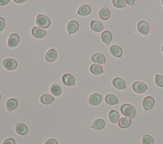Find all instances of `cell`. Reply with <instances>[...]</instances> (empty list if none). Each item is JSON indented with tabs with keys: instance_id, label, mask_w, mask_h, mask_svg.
Segmentation results:
<instances>
[{
	"instance_id": "1",
	"label": "cell",
	"mask_w": 163,
	"mask_h": 144,
	"mask_svg": "<svg viewBox=\"0 0 163 144\" xmlns=\"http://www.w3.org/2000/svg\"><path fill=\"white\" fill-rule=\"evenodd\" d=\"M120 111L125 117H129V118H133L134 117L136 111L134 107L130 104L124 103L120 107Z\"/></svg>"
},
{
	"instance_id": "2",
	"label": "cell",
	"mask_w": 163,
	"mask_h": 144,
	"mask_svg": "<svg viewBox=\"0 0 163 144\" xmlns=\"http://www.w3.org/2000/svg\"><path fill=\"white\" fill-rule=\"evenodd\" d=\"M36 24L43 29L48 28L51 25V20L45 15H39L36 18Z\"/></svg>"
},
{
	"instance_id": "3",
	"label": "cell",
	"mask_w": 163,
	"mask_h": 144,
	"mask_svg": "<svg viewBox=\"0 0 163 144\" xmlns=\"http://www.w3.org/2000/svg\"><path fill=\"white\" fill-rule=\"evenodd\" d=\"M3 66L8 70H14L17 67V62L16 60L8 58L6 59L3 62Z\"/></svg>"
},
{
	"instance_id": "4",
	"label": "cell",
	"mask_w": 163,
	"mask_h": 144,
	"mask_svg": "<svg viewBox=\"0 0 163 144\" xmlns=\"http://www.w3.org/2000/svg\"><path fill=\"white\" fill-rule=\"evenodd\" d=\"M133 89L138 94H142L147 90V85L141 81H136L133 84Z\"/></svg>"
},
{
	"instance_id": "5",
	"label": "cell",
	"mask_w": 163,
	"mask_h": 144,
	"mask_svg": "<svg viewBox=\"0 0 163 144\" xmlns=\"http://www.w3.org/2000/svg\"><path fill=\"white\" fill-rule=\"evenodd\" d=\"M138 30L142 34H147L149 31V25L144 20H141L138 24Z\"/></svg>"
},
{
	"instance_id": "6",
	"label": "cell",
	"mask_w": 163,
	"mask_h": 144,
	"mask_svg": "<svg viewBox=\"0 0 163 144\" xmlns=\"http://www.w3.org/2000/svg\"><path fill=\"white\" fill-rule=\"evenodd\" d=\"M154 106V100L152 97H147L143 101V107L145 111L151 109Z\"/></svg>"
},
{
	"instance_id": "7",
	"label": "cell",
	"mask_w": 163,
	"mask_h": 144,
	"mask_svg": "<svg viewBox=\"0 0 163 144\" xmlns=\"http://www.w3.org/2000/svg\"><path fill=\"white\" fill-rule=\"evenodd\" d=\"M62 81L63 83L66 86H73L75 85V80L74 77L70 74H65L62 76Z\"/></svg>"
},
{
	"instance_id": "8",
	"label": "cell",
	"mask_w": 163,
	"mask_h": 144,
	"mask_svg": "<svg viewBox=\"0 0 163 144\" xmlns=\"http://www.w3.org/2000/svg\"><path fill=\"white\" fill-rule=\"evenodd\" d=\"M79 28V24L76 20H72L69 22L67 26V29L69 34H73L76 33Z\"/></svg>"
},
{
	"instance_id": "9",
	"label": "cell",
	"mask_w": 163,
	"mask_h": 144,
	"mask_svg": "<svg viewBox=\"0 0 163 144\" xmlns=\"http://www.w3.org/2000/svg\"><path fill=\"white\" fill-rule=\"evenodd\" d=\"M113 85L116 88L119 89H125L126 87V83H125L124 80L120 77H115V79H114L112 81Z\"/></svg>"
},
{
	"instance_id": "10",
	"label": "cell",
	"mask_w": 163,
	"mask_h": 144,
	"mask_svg": "<svg viewBox=\"0 0 163 144\" xmlns=\"http://www.w3.org/2000/svg\"><path fill=\"white\" fill-rule=\"evenodd\" d=\"M32 34L36 38H42L46 35V31L40 28L34 27L32 29Z\"/></svg>"
},
{
	"instance_id": "11",
	"label": "cell",
	"mask_w": 163,
	"mask_h": 144,
	"mask_svg": "<svg viewBox=\"0 0 163 144\" xmlns=\"http://www.w3.org/2000/svg\"><path fill=\"white\" fill-rule=\"evenodd\" d=\"M20 38L17 34H12L8 39V45L11 47H15L19 43Z\"/></svg>"
},
{
	"instance_id": "12",
	"label": "cell",
	"mask_w": 163,
	"mask_h": 144,
	"mask_svg": "<svg viewBox=\"0 0 163 144\" xmlns=\"http://www.w3.org/2000/svg\"><path fill=\"white\" fill-rule=\"evenodd\" d=\"M102 97L101 95L98 94H94L91 95L89 98V102L92 106H97L102 102Z\"/></svg>"
},
{
	"instance_id": "13",
	"label": "cell",
	"mask_w": 163,
	"mask_h": 144,
	"mask_svg": "<svg viewBox=\"0 0 163 144\" xmlns=\"http://www.w3.org/2000/svg\"><path fill=\"white\" fill-rule=\"evenodd\" d=\"M92 61L94 63H99V64H104L106 62V59L105 57V56L102 54H99V53H97L94 54L92 56Z\"/></svg>"
},
{
	"instance_id": "14",
	"label": "cell",
	"mask_w": 163,
	"mask_h": 144,
	"mask_svg": "<svg viewBox=\"0 0 163 144\" xmlns=\"http://www.w3.org/2000/svg\"><path fill=\"white\" fill-rule=\"evenodd\" d=\"M57 52L54 49H51L47 51L45 55V59L48 62H54L57 59Z\"/></svg>"
},
{
	"instance_id": "15",
	"label": "cell",
	"mask_w": 163,
	"mask_h": 144,
	"mask_svg": "<svg viewBox=\"0 0 163 144\" xmlns=\"http://www.w3.org/2000/svg\"><path fill=\"white\" fill-rule=\"evenodd\" d=\"M131 123V118H129V117H124L120 118L118 122V124L120 128L125 129L128 128Z\"/></svg>"
},
{
	"instance_id": "16",
	"label": "cell",
	"mask_w": 163,
	"mask_h": 144,
	"mask_svg": "<svg viewBox=\"0 0 163 144\" xmlns=\"http://www.w3.org/2000/svg\"><path fill=\"white\" fill-rule=\"evenodd\" d=\"M16 130L18 134L21 135H26L28 132V127L23 123H18L16 126Z\"/></svg>"
},
{
	"instance_id": "17",
	"label": "cell",
	"mask_w": 163,
	"mask_h": 144,
	"mask_svg": "<svg viewBox=\"0 0 163 144\" xmlns=\"http://www.w3.org/2000/svg\"><path fill=\"white\" fill-rule=\"evenodd\" d=\"M110 53L116 57H120L122 55V49L118 45H113L110 49Z\"/></svg>"
},
{
	"instance_id": "18",
	"label": "cell",
	"mask_w": 163,
	"mask_h": 144,
	"mask_svg": "<svg viewBox=\"0 0 163 144\" xmlns=\"http://www.w3.org/2000/svg\"><path fill=\"white\" fill-rule=\"evenodd\" d=\"M91 11V8L89 5H84L79 8L78 10V14L82 16H86L87 15H89Z\"/></svg>"
},
{
	"instance_id": "19",
	"label": "cell",
	"mask_w": 163,
	"mask_h": 144,
	"mask_svg": "<svg viewBox=\"0 0 163 144\" xmlns=\"http://www.w3.org/2000/svg\"><path fill=\"white\" fill-rule=\"evenodd\" d=\"M18 106V101L15 98H10L7 102V108L8 111L15 110Z\"/></svg>"
},
{
	"instance_id": "20",
	"label": "cell",
	"mask_w": 163,
	"mask_h": 144,
	"mask_svg": "<svg viewBox=\"0 0 163 144\" xmlns=\"http://www.w3.org/2000/svg\"><path fill=\"white\" fill-rule=\"evenodd\" d=\"M91 28L95 32H101L103 29V25L97 20H93L91 22Z\"/></svg>"
},
{
	"instance_id": "21",
	"label": "cell",
	"mask_w": 163,
	"mask_h": 144,
	"mask_svg": "<svg viewBox=\"0 0 163 144\" xmlns=\"http://www.w3.org/2000/svg\"><path fill=\"white\" fill-rule=\"evenodd\" d=\"M99 15L100 18H101L102 20H106L110 18L111 13L108 8H107L106 7H104L100 10Z\"/></svg>"
},
{
	"instance_id": "22",
	"label": "cell",
	"mask_w": 163,
	"mask_h": 144,
	"mask_svg": "<svg viewBox=\"0 0 163 144\" xmlns=\"http://www.w3.org/2000/svg\"><path fill=\"white\" fill-rule=\"evenodd\" d=\"M90 71L93 74H96V75H98V74L103 73V67L101 65L97 64V63H94L91 66Z\"/></svg>"
},
{
	"instance_id": "23",
	"label": "cell",
	"mask_w": 163,
	"mask_h": 144,
	"mask_svg": "<svg viewBox=\"0 0 163 144\" xmlns=\"http://www.w3.org/2000/svg\"><path fill=\"white\" fill-rule=\"evenodd\" d=\"M120 118V115L117 111L115 110H111L109 113V120L112 123H116L119 122Z\"/></svg>"
},
{
	"instance_id": "24",
	"label": "cell",
	"mask_w": 163,
	"mask_h": 144,
	"mask_svg": "<svg viewBox=\"0 0 163 144\" xmlns=\"http://www.w3.org/2000/svg\"><path fill=\"white\" fill-rule=\"evenodd\" d=\"M102 40L106 45H108L112 40V34L108 31H105L102 34Z\"/></svg>"
},
{
	"instance_id": "25",
	"label": "cell",
	"mask_w": 163,
	"mask_h": 144,
	"mask_svg": "<svg viewBox=\"0 0 163 144\" xmlns=\"http://www.w3.org/2000/svg\"><path fill=\"white\" fill-rule=\"evenodd\" d=\"M105 101L107 104L108 105H115L118 103V99L117 97L113 94H108L105 97Z\"/></svg>"
},
{
	"instance_id": "26",
	"label": "cell",
	"mask_w": 163,
	"mask_h": 144,
	"mask_svg": "<svg viewBox=\"0 0 163 144\" xmlns=\"http://www.w3.org/2000/svg\"><path fill=\"white\" fill-rule=\"evenodd\" d=\"M105 126V122L102 119H97L94 121L93 124L92 128L95 129H102Z\"/></svg>"
},
{
	"instance_id": "27",
	"label": "cell",
	"mask_w": 163,
	"mask_h": 144,
	"mask_svg": "<svg viewBox=\"0 0 163 144\" xmlns=\"http://www.w3.org/2000/svg\"><path fill=\"white\" fill-rule=\"evenodd\" d=\"M40 100H41L42 103L45 104V105H48V104H51V103L53 102V101L54 100V98L51 95L45 94L41 97Z\"/></svg>"
},
{
	"instance_id": "28",
	"label": "cell",
	"mask_w": 163,
	"mask_h": 144,
	"mask_svg": "<svg viewBox=\"0 0 163 144\" xmlns=\"http://www.w3.org/2000/svg\"><path fill=\"white\" fill-rule=\"evenodd\" d=\"M51 93L53 95L56 96H58L61 95L62 89H61V86L59 85H57V83H54V85H52L51 88Z\"/></svg>"
},
{
	"instance_id": "29",
	"label": "cell",
	"mask_w": 163,
	"mask_h": 144,
	"mask_svg": "<svg viewBox=\"0 0 163 144\" xmlns=\"http://www.w3.org/2000/svg\"><path fill=\"white\" fill-rule=\"evenodd\" d=\"M142 143L143 144H154V141L151 136L145 135L142 138Z\"/></svg>"
},
{
	"instance_id": "30",
	"label": "cell",
	"mask_w": 163,
	"mask_h": 144,
	"mask_svg": "<svg viewBox=\"0 0 163 144\" xmlns=\"http://www.w3.org/2000/svg\"><path fill=\"white\" fill-rule=\"evenodd\" d=\"M113 5H114L116 8H121L125 7L126 3L123 0H113Z\"/></svg>"
},
{
	"instance_id": "31",
	"label": "cell",
	"mask_w": 163,
	"mask_h": 144,
	"mask_svg": "<svg viewBox=\"0 0 163 144\" xmlns=\"http://www.w3.org/2000/svg\"><path fill=\"white\" fill-rule=\"evenodd\" d=\"M155 82L156 85L160 87H163V76L158 74L156 76Z\"/></svg>"
},
{
	"instance_id": "32",
	"label": "cell",
	"mask_w": 163,
	"mask_h": 144,
	"mask_svg": "<svg viewBox=\"0 0 163 144\" xmlns=\"http://www.w3.org/2000/svg\"><path fill=\"white\" fill-rule=\"evenodd\" d=\"M5 27V20L3 17H0V31H3Z\"/></svg>"
},
{
	"instance_id": "33",
	"label": "cell",
	"mask_w": 163,
	"mask_h": 144,
	"mask_svg": "<svg viewBox=\"0 0 163 144\" xmlns=\"http://www.w3.org/2000/svg\"><path fill=\"white\" fill-rule=\"evenodd\" d=\"M3 144H16V142L14 138H9L6 139L3 143Z\"/></svg>"
},
{
	"instance_id": "34",
	"label": "cell",
	"mask_w": 163,
	"mask_h": 144,
	"mask_svg": "<svg viewBox=\"0 0 163 144\" xmlns=\"http://www.w3.org/2000/svg\"><path fill=\"white\" fill-rule=\"evenodd\" d=\"M45 144H58V143L56 140L51 138V139H48V140H47Z\"/></svg>"
},
{
	"instance_id": "35",
	"label": "cell",
	"mask_w": 163,
	"mask_h": 144,
	"mask_svg": "<svg viewBox=\"0 0 163 144\" xmlns=\"http://www.w3.org/2000/svg\"><path fill=\"white\" fill-rule=\"evenodd\" d=\"M9 0H0V5L5 6L9 3Z\"/></svg>"
},
{
	"instance_id": "36",
	"label": "cell",
	"mask_w": 163,
	"mask_h": 144,
	"mask_svg": "<svg viewBox=\"0 0 163 144\" xmlns=\"http://www.w3.org/2000/svg\"><path fill=\"white\" fill-rule=\"evenodd\" d=\"M134 3V0H126V1H125V3H127L129 5H133Z\"/></svg>"
},
{
	"instance_id": "37",
	"label": "cell",
	"mask_w": 163,
	"mask_h": 144,
	"mask_svg": "<svg viewBox=\"0 0 163 144\" xmlns=\"http://www.w3.org/2000/svg\"><path fill=\"white\" fill-rule=\"evenodd\" d=\"M24 2H25L24 0H21V1H20V0H18V1H17V0H15V2L18 3H23Z\"/></svg>"
},
{
	"instance_id": "38",
	"label": "cell",
	"mask_w": 163,
	"mask_h": 144,
	"mask_svg": "<svg viewBox=\"0 0 163 144\" xmlns=\"http://www.w3.org/2000/svg\"><path fill=\"white\" fill-rule=\"evenodd\" d=\"M162 51H163V45H162Z\"/></svg>"
},
{
	"instance_id": "39",
	"label": "cell",
	"mask_w": 163,
	"mask_h": 144,
	"mask_svg": "<svg viewBox=\"0 0 163 144\" xmlns=\"http://www.w3.org/2000/svg\"><path fill=\"white\" fill-rule=\"evenodd\" d=\"M0 100H1V94H0Z\"/></svg>"
},
{
	"instance_id": "40",
	"label": "cell",
	"mask_w": 163,
	"mask_h": 144,
	"mask_svg": "<svg viewBox=\"0 0 163 144\" xmlns=\"http://www.w3.org/2000/svg\"><path fill=\"white\" fill-rule=\"evenodd\" d=\"M162 5H163V1H162Z\"/></svg>"
}]
</instances>
